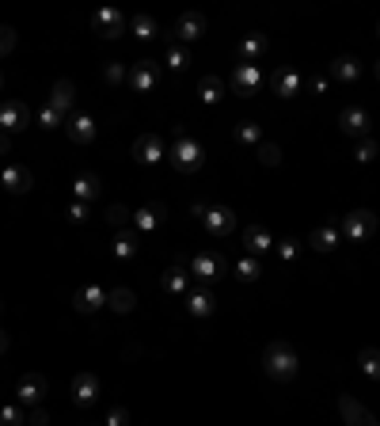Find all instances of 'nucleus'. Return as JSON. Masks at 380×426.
I'll use <instances>...</instances> for the list:
<instances>
[{
    "label": "nucleus",
    "instance_id": "1",
    "mask_svg": "<svg viewBox=\"0 0 380 426\" xmlns=\"http://www.w3.org/2000/svg\"><path fill=\"white\" fill-rule=\"evenodd\" d=\"M266 373H270L274 381H293L296 377V354L289 342H270L266 347Z\"/></svg>",
    "mask_w": 380,
    "mask_h": 426
},
{
    "label": "nucleus",
    "instance_id": "2",
    "mask_svg": "<svg viewBox=\"0 0 380 426\" xmlns=\"http://www.w3.org/2000/svg\"><path fill=\"white\" fill-rule=\"evenodd\" d=\"M171 164H175L183 175H187V171H198L202 168V145L190 141V137H179L175 149H171Z\"/></svg>",
    "mask_w": 380,
    "mask_h": 426
},
{
    "label": "nucleus",
    "instance_id": "3",
    "mask_svg": "<svg viewBox=\"0 0 380 426\" xmlns=\"http://www.w3.org/2000/svg\"><path fill=\"white\" fill-rule=\"evenodd\" d=\"M221 270H224V259L213 255V251H202V255L190 259V278H198V282H217Z\"/></svg>",
    "mask_w": 380,
    "mask_h": 426
},
{
    "label": "nucleus",
    "instance_id": "4",
    "mask_svg": "<svg viewBox=\"0 0 380 426\" xmlns=\"http://www.w3.org/2000/svg\"><path fill=\"white\" fill-rule=\"evenodd\" d=\"M133 156H137L145 168H152V164H160V160L168 156V145H163L156 134H145V137H137V145H133Z\"/></svg>",
    "mask_w": 380,
    "mask_h": 426
},
{
    "label": "nucleus",
    "instance_id": "5",
    "mask_svg": "<svg viewBox=\"0 0 380 426\" xmlns=\"http://www.w3.org/2000/svg\"><path fill=\"white\" fill-rule=\"evenodd\" d=\"M373 229H376V217L369 209H357V213H350V217L342 221V236H350V240L373 236Z\"/></svg>",
    "mask_w": 380,
    "mask_h": 426
},
{
    "label": "nucleus",
    "instance_id": "6",
    "mask_svg": "<svg viewBox=\"0 0 380 426\" xmlns=\"http://www.w3.org/2000/svg\"><path fill=\"white\" fill-rule=\"evenodd\" d=\"M205 229L213 232V236H229V232L236 229V213L229 206H213V209H205Z\"/></svg>",
    "mask_w": 380,
    "mask_h": 426
},
{
    "label": "nucleus",
    "instance_id": "7",
    "mask_svg": "<svg viewBox=\"0 0 380 426\" xmlns=\"http://www.w3.org/2000/svg\"><path fill=\"white\" fill-rule=\"evenodd\" d=\"M91 23L99 27L103 38H118L122 30H126V16H122L118 8H103V12H96V19H91Z\"/></svg>",
    "mask_w": 380,
    "mask_h": 426
},
{
    "label": "nucleus",
    "instance_id": "8",
    "mask_svg": "<svg viewBox=\"0 0 380 426\" xmlns=\"http://www.w3.org/2000/svg\"><path fill=\"white\" fill-rule=\"evenodd\" d=\"M16 396H19V403H27V408H35L38 400L46 396V381L38 377V373H27L23 381L16 384Z\"/></svg>",
    "mask_w": 380,
    "mask_h": 426
},
{
    "label": "nucleus",
    "instance_id": "9",
    "mask_svg": "<svg viewBox=\"0 0 380 426\" xmlns=\"http://www.w3.org/2000/svg\"><path fill=\"white\" fill-rule=\"evenodd\" d=\"M156 80H160V65H156V61H141V65L129 73L133 91H152V88H156Z\"/></svg>",
    "mask_w": 380,
    "mask_h": 426
},
{
    "label": "nucleus",
    "instance_id": "10",
    "mask_svg": "<svg viewBox=\"0 0 380 426\" xmlns=\"http://www.w3.org/2000/svg\"><path fill=\"white\" fill-rule=\"evenodd\" d=\"M27 118H30V115H27L23 103H16V99L0 103V129H4V134H8V129H23Z\"/></svg>",
    "mask_w": 380,
    "mask_h": 426
},
{
    "label": "nucleus",
    "instance_id": "11",
    "mask_svg": "<svg viewBox=\"0 0 380 426\" xmlns=\"http://www.w3.org/2000/svg\"><path fill=\"white\" fill-rule=\"evenodd\" d=\"M73 396H76L80 408L96 403V400H99V377H96V373H80V377L73 381Z\"/></svg>",
    "mask_w": 380,
    "mask_h": 426
},
{
    "label": "nucleus",
    "instance_id": "12",
    "mask_svg": "<svg viewBox=\"0 0 380 426\" xmlns=\"http://www.w3.org/2000/svg\"><path fill=\"white\" fill-rule=\"evenodd\" d=\"M338 126H342V134H365V129H369V115H365V110L362 107H346L342 110V115H338Z\"/></svg>",
    "mask_w": 380,
    "mask_h": 426
},
{
    "label": "nucleus",
    "instance_id": "13",
    "mask_svg": "<svg viewBox=\"0 0 380 426\" xmlns=\"http://www.w3.org/2000/svg\"><path fill=\"white\" fill-rule=\"evenodd\" d=\"M0 179H4V187L12 190V195H27V190H30V183H35V179H30V171H27V168H16V164H8V168H4V175H0Z\"/></svg>",
    "mask_w": 380,
    "mask_h": 426
},
{
    "label": "nucleus",
    "instance_id": "14",
    "mask_svg": "<svg viewBox=\"0 0 380 426\" xmlns=\"http://www.w3.org/2000/svg\"><path fill=\"white\" fill-rule=\"evenodd\" d=\"M338 236H342V229H338L335 221H327V225L312 229V248H316V251H331L335 243H338Z\"/></svg>",
    "mask_w": 380,
    "mask_h": 426
},
{
    "label": "nucleus",
    "instance_id": "15",
    "mask_svg": "<svg viewBox=\"0 0 380 426\" xmlns=\"http://www.w3.org/2000/svg\"><path fill=\"white\" fill-rule=\"evenodd\" d=\"M259 80H263V76H259V69H255V65H243V61H240V65H236V76H232V88L248 96V91L259 88Z\"/></svg>",
    "mask_w": 380,
    "mask_h": 426
},
{
    "label": "nucleus",
    "instance_id": "16",
    "mask_svg": "<svg viewBox=\"0 0 380 426\" xmlns=\"http://www.w3.org/2000/svg\"><path fill=\"white\" fill-rule=\"evenodd\" d=\"M69 137L80 141V145H91V141H96V122H91L88 115L69 118Z\"/></svg>",
    "mask_w": 380,
    "mask_h": 426
},
{
    "label": "nucleus",
    "instance_id": "17",
    "mask_svg": "<svg viewBox=\"0 0 380 426\" xmlns=\"http://www.w3.org/2000/svg\"><path fill=\"white\" fill-rule=\"evenodd\" d=\"M187 312L190 316H213V293L209 289H198V293H187Z\"/></svg>",
    "mask_w": 380,
    "mask_h": 426
},
{
    "label": "nucleus",
    "instance_id": "18",
    "mask_svg": "<svg viewBox=\"0 0 380 426\" xmlns=\"http://www.w3.org/2000/svg\"><path fill=\"white\" fill-rule=\"evenodd\" d=\"M338 408H342V415H346V422H350V426H376L373 415H365L362 403L350 400V396H342V403H338Z\"/></svg>",
    "mask_w": 380,
    "mask_h": 426
},
{
    "label": "nucleus",
    "instance_id": "19",
    "mask_svg": "<svg viewBox=\"0 0 380 426\" xmlns=\"http://www.w3.org/2000/svg\"><path fill=\"white\" fill-rule=\"evenodd\" d=\"M107 304V293H103L99 286H84L76 293V309L80 312H96V309H103Z\"/></svg>",
    "mask_w": 380,
    "mask_h": 426
},
{
    "label": "nucleus",
    "instance_id": "20",
    "mask_svg": "<svg viewBox=\"0 0 380 426\" xmlns=\"http://www.w3.org/2000/svg\"><path fill=\"white\" fill-rule=\"evenodd\" d=\"M331 76L342 80V84H354V80L362 76V65H357L354 57H338V61H331Z\"/></svg>",
    "mask_w": 380,
    "mask_h": 426
},
{
    "label": "nucleus",
    "instance_id": "21",
    "mask_svg": "<svg viewBox=\"0 0 380 426\" xmlns=\"http://www.w3.org/2000/svg\"><path fill=\"white\" fill-rule=\"evenodd\" d=\"M266 54V38L263 35H251V38H243L240 42V57H243V65H255Z\"/></svg>",
    "mask_w": 380,
    "mask_h": 426
},
{
    "label": "nucleus",
    "instance_id": "22",
    "mask_svg": "<svg viewBox=\"0 0 380 426\" xmlns=\"http://www.w3.org/2000/svg\"><path fill=\"white\" fill-rule=\"evenodd\" d=\"M274 88H278V96H296L301 76H296L293 69H278V73H274Z\"/></svg>",
    "mask_w": 380,
    "mask_h": 426
},
{
    "label": "nucleus",
    "instance_id": "23",
    "mask_svg": "<svg viewBox=\"0 0 380 426\" xmlns=\"http://www.w3.org/2000/svg\"><path fill=\"white\" fill-rule=\"evenodd\" d=\"M202 16H183L179 19V27H175V35L183 38V42H194V38H202Z\"/></svg>",
    "mask_w": 380,
    "mask_h": 426
},
{
    "label": "nucleus",
    "instance_id": "24",
    "mask_svg": "<svg viewBox=\"0 0 380 426\" xmlns=\"http://www.w3.org/2000/svg\"><path fill=\"white\" fill-rule=\"evenodd\" d=\"M243 243H248V251H266L270 248V232H266L263 225H251L248 232H243Z\"/></svg>",
    "mask_w": 380,
    "mask_h": 426
},
{
    "label": "nucleus",
    "instance_id": "25",
    "mask_svg": "<svg viewBox=\"0 0 380 426\" xmlns=\"http://www.w3.org/2000/svg\"><path fill=\"white\" fill-rule=\"evenodd\" d=\"M73 84H65V80H61V84L54 88V103H50V107H54L57 110V115H69V107H73Z\"/></svg>",
    "mask_w": 380,
    "mask_h": 426
},
{
    "label": "nucleus",
    "instance_id": "26",
    "mask_svg": "<svg viewBox=\"0 0 380 426\" xmlns=\"http://www.w3.org/2000/svg\"><path fill=\"white\" fill-rule=\"evenodd\" d=\"M163 286H168V293H190V274L175 267L163 274Z\"/></svg>",
    "mask_w": 380,
    "mask_h": 426
},
{
    "label": "nucleus",
    "instance_id": "27",
    "mask_svg": "<svg viewBox=\"0 0 380 426\" xmlns=\"http://www.w3.org/2000/svg\"><path fill=\"white\" fill-rule=\"evenodd\" d=\"M107 304H110L115 312H129L133 304H137V297H133L129 289H122V286H118V289H110V293H107Z\"/></svg>",
    "mask_w": 380,
    "mask_h": 426
},
{
    "label": "nucleus",
    "instance_id": "28",
    "mask_svg": "<svg viewBox=\"0 0 380 426\" xmlns=\"http://www.w3.org/2000/svg\"><path fill=\"white\" fill-rule=\"evenodd\" d=\"M198 91H202V103H221V96H224V88H221V80L217 76H205L202 84H198Z\"/></svg>",
    "mask_w": 380,
    "mask_h": 426
},
{
    "label": "nucleus",
    "instance_id": "29",
    "mask_svg": "<svg viewBox=\"0 0 380 426\" xmlns=\"http://www.w3.org/2000/svg\"><path fill=\"white\" fill-rule=\"evenodd\" d=\"M357 365H362L365 377L380 381V350H362V354H357Z\"/></svg>",
    "mask_w": 380,
    "mask_h": 426
},
{
    "label": "nucleus",
    "instance_id": "30",
    "mask_svg": "<svg viewBox=\"0 0 380 426\" xmlns=\"http://www.w3.org/2000/svg\"><path fill=\"white\" fill-rule=\"evenodd\" d=\"M133 251H137V236H133V232H126V229H122L118 236H115V259H129Z\"/></svg>",
    "mask_w": 380,
    "mask_h": 426
},
{
    "label": "nucleus",
    "instance_id": "31",
    "mask_svg": "<svg viewBox=\"0 0 380 426\" xmlns=\"http://www.w3.org/2000/svg\"><path fill=\"white\" fill-rule=\"evenodd\" d=\"M160 221H163V209H141V213H133V225H137V229H156L160 225Z\"/></svg>",
    "mask_w": 380,
    "mask_h": 426
},
{
    "label": "nucleus",
    "instance_id": "32",
    "mask_svg": "<svg viewBox=\"0 0 380 426\" xmlns=\"http://www.w3.org/2000/svg\"><path fill=\"white\" fill-rule=\"evenodd\" d=\"M73 190L80 198H99V179L96 175H80L76 183H73Z\"/></svg>",
    "mask_w": 380,
    "mask_h": 426
},
{
    "label": "nucleus",
    "instance_id": "33",
    "mask_svg": "<svg viewBox=\"0 0 380 426\" xmlns=\"http://www.w3.org/2000/svg\"><path fill=\"white\" fill-rule=\"evenodd\" d=\"M129 30H133L137 38H152V35H156V23H152L149 16H133V19H129Z\"/></svg>",
    "mask_w": 380,
    "mask_h": 426
},
{
    "label": "nucleus",
    "instance_id": "34",
    "mask_svg": "<svg viewBox=\"0 0 380 426\" xmlns=\"http://www.w3.org/2000/svg\"><path fill=\"white\" fill-rule=\"evenodd\" d=\"M236 274H240V282H255L259 278V263H255L251 255H243L240 263H236Z\"/></svg>",
    "mask_w": 380,
    "mask_h": 426
},
{
    "label": "nucleus",
    "instance_id": "35",
    "mask_svg": "<svg viewBox=\"0 0 380 426\" xmlns=\"http://www.w3.org/2000/svg\"><path fill=\"white\" fill-rule=\"evenodd\" d=\"M168 69H175V73L187 69V50H183V46H171L168 50Z\"/></svg>",
    "mask_w": 380,
    "mask_h": 426
},
{
    "label": "nucleus",
    "instance_id": "36",
    "mask_svg": "<svg viewBox=\"0 0 380 426\" xmlns=\"http://www.w3.org/2000/svg\"><path fill=\"white\" fill-rule=\"evenodd\" d=\"M240 141H243V145H259V141H263L259 126H255V122H243V126H240Z\"/></svg>",
    "mask_w": 380,
    "mask_h": 426
},
{
    "label": "nucleus",
    "instance_id": "37",
    "mask_svg": "<svg viewBox=\"0 0 380 426\" xmlns=\"http://www.w3.org/2000/svg\"><path fill=\"white\" fill-rule=\"evenodd\" d=\"M0 426H23V411L19 408H0Z\"/></svg>",
    "mask_w": 380,
    "mask_h": 426
},
{
    "label": "nucleus",
    "instance_id": "38",
    "mask_svg": "<svg viewBox=\"0 0 380 426\" xmlns=\"http://www.w3.org/2000/svg\"><path fill=\"white\" fill-rule=\"evenodd\" d=\"M103 426H129V411L126 408H115V411L107 415V422H103Z\"/></svg>",
    "mask_w": 380,
    "mask_h": 426
},
{
    "label": "nucleus",
    "instance_id": "39",
    "mask_svg": "<svg viewBox=\"0 0 380 426\" xmlns=\"http://www.w3.org/2000/svg\"><path fill=\"white\" fill-rule=\"evenodd\" d=\"M373 156H376V141H362V145H357V160H362V164H369Z\"/></svg>",
    "mask_w": 380,
    "mask_h": 426
},
{
    "label": "nucleus",
    "instance_id": "40",
    "mask_svg": "<svg viewBox=\"0 0 380 426\" xmlns=\"http://www.w3.org/2000/svg\"><path fill=\"white\" fill-rule=\"evenodd\" d=\"M259 156H263V164H278L282 152H278V145H263V149H259Z\"/></svg>",
    "mask_w": 380,
    "mask_h": 426
},
{
    "label": "nucleus",
    "instance_id": "41",
    "mask_svg": "<svg viewBox=\"0 0 380 426\" xmlns=\"http://www.w3.org/2000/svg\"><path fill=\"white\" fill-rule=\"evenodd\" d=\"M42 126H46V129H54V126H61V115H57L54 107H46V110H42Z\"/></svg>",
    "mask_w": 380,
    "mask_h": 426
},
{
    "label": "nucleus",
    "instance_id": "42",
    "mask_svg": "<svg viewBox=\"0 0 380 426\" xmlns=\"http://www.w3.org/2000/svg\"><path fill=\"white\" fill-rule=\"evenodd\" d=\"M46 422H50V415H46L42 408H35V411L27 415V426H46Z\"/></svg>",
    "mask_w": 380,
    "mask_h": 426
},
{
    "label": "nucleus",
    "instance_id": "43",
    "mask_svg": "<svg viewBox=\"0 0 380 426\" xmlns=\"http://www.w3.org/2000/svg\"><path fill=\"white\" fill-rule=\"evenodd\" d=\"M12 46H16V35H12V30H4V27H0V54H8Z\"/></svg>",
    "mask_w": 380,
    "mask_h": 426
},
{
    "label": "nucleus",
    "instance_id": "44",
    "mask_svg": "<svg viewBox=\"0 0 380 426\" xmlns=\"http://www.w3.org/2000/svg\"><path fill=\"white\" fill-rule=\"evenodd\" d=\"M122 76H126V69H122V65H110V69H107V80H110V84H122Z\"/></svg>",
    "mask_w": 380,
    "mask_h": 426
},
{
    "label": "nucleus",
    "instance_id": "45",
    "mask_svg": "<svg viewBox=\"0 0 380 426\" xmlns=\"http://www.w3.org/2000/svg\"><path fill=\"white\" fill-rule=\"evenodd\" d=\"M110 221H115V225H126V221H129V213L122 209V206H115V209H110Z\"/></svg>",
    "mask_w": 380,
    "mask_h": 426
},
{
    "label": "nucleus",
    "instance_id": "46",
    "mask_svg": "<svg viewBox=\"0 0 380 426\" xmlns=\"http://www.w3.org/2000/svg\"><path fill=\"white\" fill-rule=\"evenodd\" d=\"M69 217H73V221H84V217H88V209L80 206V202H73V206H69Z\"/></svg>",
    "mask_w": 380,
    "mask_h": 426
},
{
    "label": "nucleus",
    "instance_id": "47",
    "mask_svg": "<svg viewBox=\"0 0 380 426\" xmlns=\"http://www.w3.org/2000/svg\"><path fill=\"white\" fill-rule=\"evenodd\" d=\"M278 255H282V259H293V255H296V243H293V240H285L282 248H278Z\"/></svg>",
    "mask_w": 380,
    "mask_h": 426
},
{
    "label": "nucleus",
    "instance_id": "48",
    "mask_svg": "<svg viewBox=\"0 0 380 426\" xmlns=\"http://www.w3.org/2000/svg\"><path fill=\"white\" fill-rule=\"evenodd\" d=\"M8 149H12V141H8L4 134H0V156H4V152H8Z\"/></svg>",
    "mask_w": 380,
    "mask_h": 426
},
{
    "label": "nucleus",
    "instance_id": "49",
    "mask_svg": "<svg viewBox=\"0 0 380 426\" xmlns=\"http://www.w3.org/2000/svg\"><path fill=\"white\" fill-rule=\"evenodd\" d=\"M0 354H8V335L0 331Z\"/></svg>",
    "mask_w": 380,
    "mask_h": 426
},
{
    "label": "nucleus",
    "instance_id": "50",
    "mask_svg": "<svg viewBox=\"0 0 380 426\" xmlns=\"http://www.w3.org/2000/svg\"><path fill=\"white\" fill-rule=\"evenodd\" d=\"M376 76H380V61H376Z\"/></svg>",
    "mask_w": 380,
    "mask_h": 426
},
{
    "label": "nucleus",
    "instance_id": "51",
    "mask_svg": "<svg viewBox=\"0 0 380 426\" xmlns=\"http://www.w3.org/2000/svg\"><path fill=\"white\" fill-rule=\"evenodd\" d=\"M0 312H4V304H0Z\"/></svg>",
    "mask_w": 380,
    "mask_h": 426
},
{
    "label": "nucleus",
    "instance_id": "52",
    "mask_svg": "<svg viewBox=\"0 0 380 426\" xmlns=\"http://www.w3.org/2000/svg\"><path fill=\"white\" fill-rule=\"evenodd\" d=\"M376 35H380V30H376Z\"/></svg>",
    "mask_w": 380,
    "mask_h": 426
}]
</instances>
